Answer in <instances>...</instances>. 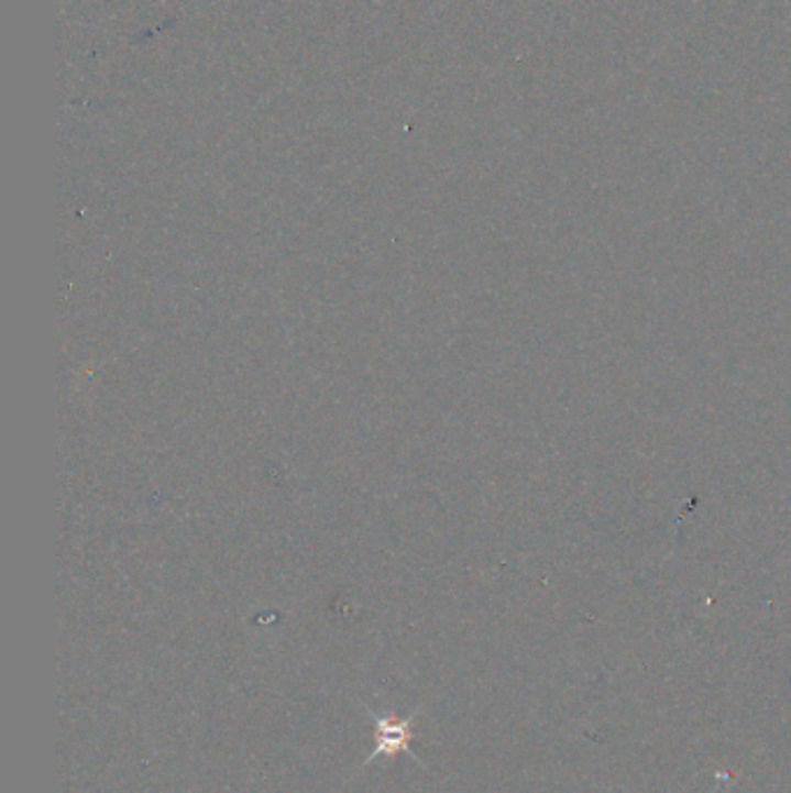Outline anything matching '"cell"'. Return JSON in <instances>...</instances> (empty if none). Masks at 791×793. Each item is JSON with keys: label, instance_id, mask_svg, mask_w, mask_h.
<instances>
[{"label": "cell", "instance_id": "6da1fadb", "mask_svg": "<svg viewBox=\"0 0 791 793\" xmlns=\"http://www.w3.org/2000/svg\"><path fill=\"white\" fill-rule=\"evenodd\" d=\"M374 728H376V749L370 755V759L365 763L376 761L378 757H397L402 752L411 755L414 759H418L411 752V728H414V717L409 719H397L393 713L391 715H374Z\"/></svg>", "mask_w": 791, "mask_h": 793}]
</instances>
